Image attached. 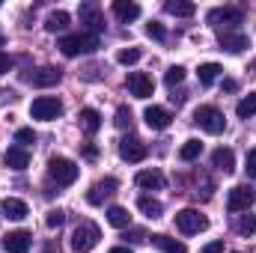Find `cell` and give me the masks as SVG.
<instances>
[{
  "label": "cell",
  "instance_id": "obj_1",
  "mask_svg": "<svg viewBox=\"0 0 256 253\" xmlns=\"http://www.w3.org/2000/svg\"><path fill=\"white\" fill-rule=\"evenodd\" d=\"M57 48L63 51L66 57H78V54H90L98 48V36L96 33H72V36H63L57 42Z\"/></svg>",
  "mask_w": 256,
  "mask_h": 253
},
{
  "label": "cell",
  "instance_id": "obj_2",
  "mask_svg": "<svg viewBox=\"0 0 256 253\" xmlns=\"http://www.w3.org/2000/svg\"><path fill=\"white\" fill-rule=\"evenodd\" d=\"M48 176H51V182H57V188H68V185H74V179H78V164L68 161V158L54 155V158L48 161Z\"/></svg>",
  "mask_w": 256,
  "mask_h": 253
},
{
  "label": "cell",
  "instance_id": "obj_3",
  "mask_svg": "<svg viewBox=\"0 0 256 253\" xmlns=\"http://www.w3.org/2000/svg\"><path fill=\"white\" fill-rule=\"evenodd\" d=\"M98 238H102V230L86 220V224H80V226L72 232V250L74 253H90L98 244Z\"/></svg>",
  "mask_w": 256,
  "mask_h": 253
},
{
  "label": "cell",
  "instance_id": "obj_4",
  "mask_svg": "<svg viewBox=\"0 0 256 253\" xmlns=\"http://www.w3.org/2000/svg\"><path fill=\"white\" fill-rule=\"evenodd\" d=\"M194 122L202 128V131H208V134H220V131L226 128L224 114H220L218 108H212V104H202V108H196V114H194Z\"/></svg>",
  "mask_w": 256,
  "mask_h": 253
},
{
  "label": "cell",
  "instance_id": "obj_5",
  "mask_svg": "<svg viewBox=\"0 0 256 253\" xmlns=\"http://www.w3.org/2000/svg\"><path fill=\"white\" fill-rule=\"evenodd\" d=\"M60 114H63V102H60L57 96H39V98L30 104V116H33V120L51 122V120H57Z\"/></svg>",
  "mask_w": 256,
  "mask_h": 253
},
{
  "label": "cell",
  "instance_id": "obj_6",
  "mask_svg": "<svg viewBox=\"0 0 256 253\" xmlns=\"http://www.w3.org/2000/svg\"><path fill=\"white\" fill-rule=\"evenodd\" d=\"M176 226H179V232L194 236V232H202L208 226V218L200 214L196 208H182V212H176Z\"/></svg>",
  "mask_w": 256,
  "mask_h": 253
},
{
  "label": "cell",
  "instance_id": "obj_7",
  "mask_svg": "<svg viewBox=\"0 0 256 253\" xmlns=\"http://www.w3.org/2000/svg\"><path fill=\"white\" fill-rule=\"evenodd\" d=\"M254 200H256V194L250 185H236L230 190V196H226V208L230 212H248L254 206Z\"/></svg>",
  "mask_w": 256,
  "mask_h": 253
},
{
  "label": "cell",
  "instance_id": "obj_8",
  "mask_svg": "<svg viewBox=\"0 0 256 253\" xmlns=\"http://www.w3.org/2000/svg\"><path fill=\"white\" fill-rule=\"evenodd\" d=\"M242 18H244V12L238 6H218L208 12V24H214V27H220V24L236 27V24H242Z\"/></svg>",
  "mask_w": 256,
  "mask_h": 253
},
{
  "label": "cell",
  "instance_id": "obj_9",
  "mask_svg": "<svg viewBox=\"0 0 256 253\" xmlns=\"http://www.w3.org/2000/svg\"><path fill=\"white\" fill-rule=\"evenodd\" d=\"M126 84H128V90H131L134 98H149V96L155 92V84H152V78H149L146 72H131Z\"/></svg>",
  "mask_w": 256,
  "mask_h": 253
},
{
  "label": "cell",
  "instance_id": "obj_10",
  "mask_svg": "<svg viewBox=\"0 0 256 253\" xmlns=\"http://www.w3.org/2000/svg\"><path fill=\"white\" fill-rule=\"evenodd\" d=\"M120 155L126 158V161H131V164H137V161H143L146 155H149V149H146V143L140 140V137H126L122 143H120Z\"/></svg>",
  "mask_w": 256,
  "mask_h": 253
},
{
  "label": "cell",
  "instance_id": "obj_11",
  "mask_svg": "<svg viewBox=\"0 0 256 253\" xmlns=\"http://www.w3.org/2000/svg\"><path fill=\"white\" fill-rule=\"evenodd\" d=\"M3 248L9 253H30V232L27 230H15L3 236Z\"/></svg>",
  "mask_w": 256,
  "mask_h": 253
},
{
  "label": "cell",
  "instance_id": "obj_12",
  "mask_svg": "<svg viewBox=\"0 0 256 253\" xmlns=\"http://www.w3.org/2000/svg\"><path fill=\"white\" fill-rule=\"evenodd\" d=\"M116 188H120V182H116V179H102V182H96V185L90 188V194H86V202L102 206V202H104V196H110Z\"/></svg>",
  "mask_w": 256,
  "mask_h": 253
},
{
  "label": "cell",
  "instance_id": "obj_13",
  "mask_svg": "<svg viewBox=\"0 0 256 253\" xmlns=\"http://www.w3.org/2000/svg\"><path fill=\"white\" fill-rule=\"evenodd\" d=\"M143 120H146V126L155 128V131H164V128L173 122V116H170V110L167 108H146V114H143Z\"/></svg>",
  "mask_w": 256,
  "mask_h": 253
},
{
  "label": "cell",
  "instance_id": "obj_14",
  "mask_svg": "<svg viewBox=\"0 0 256 253\" xmlns=\"http://www.w3.org/2000/svg\"><path fill=\"white\" fill-rule=\"evenodd\" d=\"M60 78H63V72H60V68H54V66H45V68L33 72L27 80H30L33 86H54V84H60Z\"/></svg>",
  "mask_w": 256,
  "mask_h": 253
},
{
  "label": "cell",
  "instance_id": "obj_15",
  "mask_svg": "<svg viewBox=\"0 0 256 253\" xmlns=\"http://www.w3.org/2000/svg\"><path fill=\"white\" fill-rule=\"evenodd\" d=\"M3 161H6L9 170H27V164H30V152H27L24 146H9L6 155H3Z\"/></svg>",
  "mask_w": 256,
  "mask_h": 253
},
{
  "label": "cell",
  "instance_id": "obj_16",
  "mask_svg": "<svg viewBox=\"0 0 256 253\" xmlns=\"http://www.w3.org/2000/svg\"><path fill=\"white\" fill-rule=\"evenodd\" d=\"M80 24H86L90 30H104L102 9H98L96 3H84V6H80Z\"/></svg>",
  "mask_w": 256,
  "mask_h": 253
},
{
  "label": "cell",
  "instance_id": "obj_17",
  "mask_svg": "<svg viewBox=\"0 0 256 253\" xmlns=\"http://www.w3.org/2000/svg\"><path fill=\"white\" fill-rule=\"evenodd\" d=\"M220 48H226L230 54H242L244 48H250V39L244 33H220Z\"/></svg>",
  "mask_w": 256,
  "mask_h": 253
},
{
  "label": "cell",
  "instance_id": "obj_18",
  "mask_svg": "<svg viewBox=\"0 0 256 253\" xmlns=\"http://www.w3.org/2000/svg\"><path fill=\"white\" fill-rule=\"evenodd\" d=\"M134 182L143 190H161L164 188V173H161V170H140Z\"/></svg>",
  "mask_w": 256,
  "mask_h": 253
},
{
  "label": "cell",
  "instance_id": "obj_19",
  "mask_svg": "<svg viewBox=\"0 0 256 253\" xmlns=\"http://www.w3.org/2000/svg\"><path fill=\"white\" fill-rule=\"evenodd\" d=\"M3 214H6V218H12V220H24V218L30 214V208H27V202H24V200L6 196V200H3Z\"/></svg>",
  "mask_w": 256,
  "mask_h": 253
},
{
  "label": "cell",
  "instance_id": "obj_20",
  "mask_svg": "<svg viewBox=\"0 0 256 253\" xmlns=\"http://www.w3.org/2000/svg\"><path fill=\"white\" fill-rule=\"evenodd\" d=\"M78 120H80V128H84L86 134H96V131L102 128V114L92 110V108H84V110L78 114Z\"/></svg>",
  "mask_w": 256,
  "mask_h": 253
},
{
  "label": "cell",
  "instance_id": "obj_21",
  "mask_svg": "<svg viewBox=\"0 0 256 253\" xmlns=\"http://www.w3.org/2000/svg\"><path fill=\"white\" fill-rule=\"evenodd\" d=\"M212 161H214V167L224 170V173H232V170H236V155H232V149H224V146L214 149Z\"/></svg>",
  "mask_w": 256,
  "mask_h": 253
},
{
  "label": "cell",
  "instance_id": "obj_22",
  "mask_svg": "<svg viewBox=\"0 0 256 253\" xmlns=\"http://www.w3.org/2000/svg\"><path fill=\"white\" fill-rule=\"evenodd\" d=\"M108 224L116 226V230H128V226H131L128 208H122V206H110V208H108Z\"/></svg>",
  "mask_w": 256,
  "mask_h": 253
},
{
  "label": "cell",
  "instance_id": "obj_23",
  "mask_svg": "<svg viewBox=\"0 0 256 253\" xmlns=\"http://www.w3.org/2000/svg\"><path fill=\"white\" fill-rule=\"evenodd\" d=\"M152 244L164 253H188V248H185L182 242H176V238H170V236H152Z\"/></svg>",
  "mask_w": 256,
  "mask_h": 253
},
{
  "label": "cell",
  "instance_id": "obj_24",
  "mask_svg": "<svg viewBox=\"0 0 256 253\" xmlns=\"http://www.w3.org/2000/svg\"><path fill=\"white\" fill-rule=\"evenodd\" d=\"M114 12H116V18H122V21L140 18V6L131 3V0H116V3H114Z\"/></svg>",
  "mask_w": 256,
  "mask_h": 253
},
{
  "label": "cell",
  "instance_id": "obj_25",
  "mask_svg": "<svg viewBox=\"0 0 256 253\" xmlns=\"http://www.w3.org/2000/svg\"><path fill=\"white\" fill-rule=\"evenodd\" d=\"M137 208H140L146 218H152V220L161 218V212H164V206H161L155 196H140V200H137Z\"/></svg>",
  "mask_w": 256,
  "mask_h": 253
},
{
  "label": "cell",
  "instance_id": "obj_26",
  "mask_svg": "<svg viewBox=\"0 0 256 253\" xmlns=\"http://www.w3.org/2000/svg\"><path fill=\"white\" fill-rule=\"evenodd\" d=\"M68 12H63V9H57V12H51L48 18H45V30H51V33H60V30H66L68 27Z\"/></svg>",
  "mask_w": 256,
  "mask_h": 253
},
{
  "label": "cell",
  "instance_id": "obj_27",
  "mask_svg": "<svg viewBox=\"0 0 256 253\" xmlns=\"http://www.w3.org/2000/svg\"><path fill=\"white\" fill-rule=\"evenodd\" d=\"M164 9H167L170 15H176V18H191L194 12H196V6H194V3H182V0H170Z\"/></svg>",
  "mask_w": 256,
  "mask_h": 253
},
{
  "label": "cell",
  "instance_id": "obj_28",
  "mask_svg": "<svg viewBox=\"0 0 256 253\" xmlns=\"http://www.w3.org/2000/svg\"><path fill=\"white\" fill-rule=\"evenodd\" d=\"M200 155H202V143L200 140H185L182 149H179V158L182 161H196Z\"/></svg>",
  "mask_w": 256,
  "mask_h": 253
},
{
  "label": "cell",
  "instance_id": "obj_29",
  "mask_svg": "<svg viewBox=\"0 0 256 253\" xmlns=\"http://www.w3.org/2000/svg\"><path fill=\"white\" fill-rule=\"evenodd\" d=\"M236 114H238V120H250V116H256V92H250V96H244V98L238 102Z\"/></svg>",
  "mask_w": 256,
  "mask_h": 253
},
{
  "label": "cell",
  "instance_id": "obj_30",
  "mask_svg": "<svg viewBox=\"0 0 256 253\" xmlns=\"http://www.w3.org/2000/svg\"><path fill=\"white\" fill-rule=\"evenodd\" d=\"M220 72H224V68H220L218 63H202L196 74H200V84H202V86H208V84H214V78H218Z\"/></svg>",
  "mask_w": 256,
  "mask_h": 253
},
{
  "label": "cell",
  "instance_id": "obj_31",
  "mask_svg": "<svg viewBox=\"0 0 256 253\" xmlns=\"http://www.w3.org/2000/svg\"><path fill=\"white\" fill-rule=\"evenodd\" d=\"M236 232H238V236H254L256 232V218L254 214H242V218L236 220Z\"/></svg>",
  "mask_w": 256,
  "mask_h": 253
},
{
  "label": "cell",
  "instance_id": "obj_32",
  "mask_svg": "<svg viewBox=\"0 0 256 253\" xmlns=\"http://www.w3.org/2000/svg\"><path fill=\"white\" fill-rule=\"evenodd\" d=\"M182 80H185V68H182V66H170L167 74H164V84H167V86H176V84H182Z\"/></svg>",
  "mask_w": 256,
  "mask_h": 253
},
{
  "label": "cell",
  "instance_id": "obj_33",
  "mask_svg": "<svg viewBox=\"0 0 256 253\" xmlns=\"http://www.w3.org/2000/svg\"><path fill=\"white\" fill-rule=\"evenodd\" d=\"M140 57H143V54H140V48H122V51L116 54V60H120L122 66H134Z\"/></svg>",
  "mask_w": 256,
  "mask_h": 253
},
{
  "label": "cell",
  "instance_id": "obj_34",
  "mask_svg": "<svg viewBox=\"0 0 256 253\" xmlns=\"http://www.w3.org/2000/svg\"><path fill=\"white\" fill-rule=\"evenodd\" d=\"M66 220V212H60V208H54V212H48V218H45V224L51 226V230H60Z\"/></svg>",
  "mask_w": 256,
  "mask_h": 253
},
{
  "label": "cell",
  "instance_id": "obj_35",
  "mask_svg": "<svg viewBox=\"0 0 256 253\" xmlns=\"http://www.w3.org/2000/svg\"><path fill=\"white\" fill-rule=\"evenodd\" d=\"M146 33H149L152 39H158V42H164V39H167V33H164V27H161L158 21H149V24H146Z\"/></svg>",
  "mask_w": 256,
  "mask_h": 253
},
{
  "label": "cell",
  "instance_id": "obj_36",
  "mask_svg": "<svg viewBox=\"0 0 256 253\" xmlns=\"http://www.w3.org/2000/svg\"><path fill=\"white\" fill-rule=\"evenodd\" d=\"M114 122H116V128H128V126H131V110H128V108H120Z\"/></svg>",
  "mask_w": 256,
  "mask_h": 253
},
{
  "label": "cell",
  "instance_id": "obj_37",
  "mask_svg": "<svg viewBox=\"0 0 256 253\" xmlns=\"http://www.w3.org/2000/svg\"><path fill=\"white\" fill-rule=\"evenodd\" d=\"M15 140L18 143H36V134H33V128H18L15 131Z\"/></svg>",
  "mask_w": 256,
  "mask_h": 253
},
{
  "label": "cell",
  "instance_id": "obj_38",
  "mask_svg": "<svg viewBox=\"0 0 256 253\" xmlns=\"http://www.w3.org/2000/svg\"><path fill=\"white\" fill-rule=\"evenodd\" d=\"M244 170H248V176H256V149L248 152V161H244Z\"/></svg>",
  "mask_w": 256,
  "mask_h": 253
},
{
  "label": "cell",
  "instance_id": "obj_39",
  "mask_svg": "<svg viewBox=\"0 0 256 253\" xmlns=\"http://www.w3.org/2000/svg\"><path fill=\"white\" fill-rule=\"evenodd\" d=\"M126 238L128 242H134V244H143V242H146V232H143V230H131Z\"/></svg>",
  "mask_w": 256,
  "mask_h": 253
},
{
  "label": "cell",
  "instance_id": "obj_40",
  "mask_svg": "<svg viewBox=\"0 0 256 253\" xmlns=\"http://www.w3.org/2000/svg\"><path fill=\"white\" fill-rule=\"evenodd\" d=\"M9 68H12V60H9V54H3V51H0V74H6Z\"/></svg>",
  "mask_w": 256,
  "mask_h": 253
},
{
  "label": "cell",
  "instance_id": "obj_41",
  "mask_svg": "<svg viewBox=\"0 0 256 253\" xmlns=\"http://www.w3.org/2000/svg\"><path fill=\"white\" fill-rule=\"evenodd\" d=\"M202 253H224V242H212V244H206Z\"/></svg>",
  "mask_w": 256,
  "mask_h": 253
},
{
  "label": "cell",
  "instance_id": "obj_42",
  "mask_svg": "<svg viewBox=\"0 0 256 253\" xmlns=\"http://www.w3.org/2000/svg\"><path fill=\"white\" fill-rule=\"evenodd\" d=\"M12 98H15V92H12V90H0V104H9Z\"/></svg>",
  "mask_w": 256,
  "mask_h": 253
},
{
  "label": "cell",
  "instance_id": "obj_43",
  "mask_svg": "<svg viewBox=\"0 0 256 253\" xmlns=\"http://www.w3.org/2000/svg\"><path fill=\"white\" fill-rule=\"evenodd\" d=\"M84 155H86L90 161H96V158H98V149H96V146H84Z\"/></svg>",
  "mask_w": 256,
  "mask_h": 253
},
{
  "label": "cell",
  "instance_id": "obj_44",
  "mask_svg": "<svg viewBox=\"0 0 256 253\" xmlns=\"http://www.w3.org/2000/svg\"><path fill=\"white\" fill-rule=\"evenodd\" d=\"M236 86H238L236 80H224V90H226V92H236Z\"/></svg>",
  "mask_w": 256,
  "mask_h": 253
},
{
  "label": "cell",
  "instance_id": "obj_45",
  "mask_svg": "<svg viewBox=\"0 0 256 253\" xmlns=\"http://www.w3.org/2000/svg\"><path fill=\"white\" fill-rule=\"evenodd\" d=\"M108 253H131L128 248H114V250H108Z\"/></svg>",
  "mask_w": 256,
  "mask_h": 253
},
{
  "label": "cell",
  "instance_id": "obj_46",
  "mask_svg": "<svg viewBox=\"0 0 256 253\" xmlns=\"http://www.w3.org/2000/svg\"><path fill=\"white\" fill-rule=\"evenodd\" d=\"M3 42H6V33H3V30H0V45H3Z\"/></svg>",
  "mask_w": 256,
  "mask_h": 253
}]
</instances>
